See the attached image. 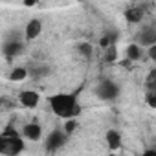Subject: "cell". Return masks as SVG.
I'll use <instances>...</instances> for the list:
<instances>
[{"instance_id": "cell-14", "label": "cell", "mask_w": 156, "mask_h": 156, "mask_svg": "<svg viewBox=\"0 0 156 156\" xmlns=\"http://www.w3.org/2000/svg\"><path fill=\"white\" fill-rule=\"evenodd\" d=\"M145 83H147V90H156V70H151L149 72Z\"/></svg>"}, {"instance_id": "cell-12", "label": "cell", "mask_w": 156, "mask_h": 156, "mask_svg": "<svg viewBox=\"0 0 156 156\" xmlns=\"http://www.w3.org/2000/svg\"><path fill=\"white\" fill-rule=\"evenodd\" d=\"M125 19H127L130 24H138V22H141V19H143V9H141V8H130V9L125 11Z\"/></svg>"}, {"instance_id": "cell-22", "label": "cell", "mask_w": 156, "mask_h": 156, "mask_svg": "<svg viewBox=\"0 0 156 156\" xmlns=\"http://www.w3.org/2000/svg\"><path fill=\"white\" fill-rule=\"evenodd\" d=\"M77 2H83V0H77Z\"/></svg>"}, {"instance_id": "cell-10", "label": "cell", "mask_w": 156, "mask_h": 156, "mask_svg": "<svg viewBox=\"0 0 156 156\" xmlns=\"http://www.w3.org/2000/svg\"><path fill=\"white\" fill-rule=\"evenodd\" d=\"M141 46L138 44V42H132V44H129L127 48H125V57L130 61V62H136V61H140L141 59Z\"/></svg>"}, {"instance_id": "cell-1", "label": "cell", "mask_w": 156, "mask_h": 156, "mask_svg": "<svg viewBox=\"0 0 156 156\" xmlns=\"http://www.w3.org/2000/svg\"><path fill=\"white\" fill-rule=\"evenodd\" d=\"M50 107L51 110L62 118V119H68V118H75L79 116L81 112V105L77 103V92L73 94H55L50 98Z\"/></svg>"}, {"instance_id": "cell-6", "label": "cell", "mask_w": 156, "mask_h": 156, "mask_svg": "<svg viewBox=\"0 0 156 156\" xmlns=\"http://www.w3.org/2000/svg\"><path fill=\"white\" fill-rule=\"evenodd\" d=\"M41 33H42V22H41L39 19H31V20L26 24V28H24V37H26V41H33V39H37Z\"/></svg>"}, {"instance_id": "cell-17", "label": "cell", "mask_w": 156, "mask_h": 156, "mask_svg": "<svg viewBox=\"0 0 156 156\" xmlns=\"http://www.w3.org/2000/svg\"><path fill=\"white\" fill-rule=\"evenodd\" d=\"M147 103L151 108H156V90H149L147 92Z\"/></svg>"}, {"instance_id": "cell-7", "label": "cell", "mask_w": 156, "mask_h": 156, "mask_svg": "<svg viewBox=\"0 0 156 156\" xmlns=\"http://www.w3.org/2000/svg\"><path fill=\"white\" fill-rule=\"evenodd\" d=\"M22 134H24V138H28L31 141H39L42 138V127L39 123H28V125H24Z\"/></svg>"}, {"instance_id": "cell-11", "label": "cell", "mask_w": 156, "mask_h": 156, "mask_svg": "<svg viewBox=\"0 0 156 156\" xmlns=\"http://www.w3.org/2000/svg\"><path fill=\"white\" fill-rule=\"evenodd\" d=\"M105 140H107V145H108L112 151H116V149H119V147H121V134H119L118 130H114V129L107 130Z\"/></svg>"}, {"instance_id": "cell-4", "label": "cell", "mask_w": 156, "mask_h": 156, "mask_svg": "<svg viewBox=\"0 0 156 156\" xmlns=\"http://www.w3.org/2000/svg\"><path fill=\"white\" fill-rule=\"evenodd\" d=\"M64 143H66V132H62V130H53V132L46 138V151L55 152V151H59Z\"/></svg>"}, {"instance_id": "cell-16", "label": "cell", "mask_w": 156, "mask_h": 156, "mask_svg": "<svg viewBox=\"0 0 156 156\" xmlns=\"http://www.w3.org/2000/svg\"><path fill=\"white\" fill-rule=\"evenodd\" d=\"M77 50H79L85 57H90V55H92V46H90L88 42H81L79 46H77Z\"/></svg>"}, {"instance_id": "cell-2", "label": "cell", "mask_w": 156, "mask_h": 156, "mask_svg": "<svg viewBox=\"0 0 156 156\" xmlns=\"http://www.w3.org/2000/svg\"><path fill=\"white\" fill-rule=\"evenodd\" d=\"M24 151V141L20 138V134H0V152L2 154H20Z\"/></svg>"}, {"instance_id": "cell-20", "label": "cell", "mask_w": 156, "mask_h": 156, "mask_svg": "<svg viewBox=\"0 0 156 156\" xmlns=\"http://www.w3.org/2000/svg\"><path fill=\"white\" fill-rule=\"evenodd\" d=\"M39 4V0H24V6H35Z\"/></svg>"}, {"instance_id": "cell-18", "label": "cell", "mask_w": 156, "mask_h": 156, "mask_svg": "<svg viewBox=\"0 0 156 156\" xmlns=\"http://www.w3.org/2000/svg\"><path fill=\"white\" fill-rule=\"evenodd\" d=\"M116 57H118V53H116V48H114V44H110L108 46V51H107V62H112V61H116Z\"/></svg>"}, {"instance_id": "cell-15", "label": "cell", "mask_w": 156, "mask_h": 156, "mask_svg": "<svg viewBox=\"0 0 156 156\" xmlns=\"http://www.w3.org/2000/svg\"><path fill=\"white\" fill-rule=\"evenodd\" d=\"M75 129H77V121H75L73 118H68V119H64V132H66V134H72V132H75Z\"/></svg>"}, {"instance_id": "cell-5", "label": "cell", "mask_w": 156, "mask_h": 156, "mask_svg": "<svg viewBox=\"0 0 156 156\" xmlns=\"http://www.w3.org/2000/svg\"><path fill=\"white\" fill-rule=\"evenodd\" d=\"M19 101L26 108H35L39 105V101H41V96L35 90H24V92L19 94Z\"/></svg>"}, {"instance_id": "cell-3", "label": "cell", "mask_w": 156, "mask_h": 156, "mask_svg": "<svg viewBox=\"0 0 156 156\" xmlns=\"http://www.w3.org/2000/svg\"><path fill=\"white\" fill-rule=\"evenodd\" d=\"M96 94H98V98L103 99V101H112V99H116V98L119 96V87H118L114 81L107 79V81H101V83L98 85Z\"/></svg>"}, {"instance_id": "cell-9", "label": "cell", "mask_w": 156, "mask_h": 156, "mask_svg": "<svg viewBox=\"0 0 156 156\" xmlns=\"http://www.w3.org/2000/svg\"><path fill=\"white\" fill-rule=\"evenodd\" d=\"M138 41L141 42V46H151V44H154V42H156V31H154V28H152V26L143 28V30L138 33Z\"/></svg>"}, {"instance_id": "cell-13", "label": "cell", "mask_w": 156, "mask_h": 156, "mask_svg": "<svg viewBox=\"0 0 156 156\" xmlns=\"http://www.w3.org/2000/svg\"><path fill=\"white\" fill-rule=\"evenodd\" d=\"M26 77H28V68H24V66H17L9 73V79L11 81H24Z\"/></svg>"}, {"instance_id": "cell-8", "label": "cell", "mask_w": 156, "mask_h": 156, "mask_svg": "<svg viewBox=\"0 0 156 156\" xmlns=\"http://www.w3.org/2000/svg\"><path fill=\"white\" fill-rule=\"evenodd\" d=\"M24 51V44L17 39V41H13V39H8L6 41V44H4V53L8 55V57H15V55H20Z\"/></svg>"}, {"instance_id": "cell-21", "label": "cell", "mask_w": 156, "mask_h": 156, "mask_svg": "<svg viewBox=\"0 0 156 156\" xmlns=\"http://www.w3.org/2000/svg\"><path fill=\"white\" fill-rule=\"evenodd\" d=\"M121 66H127V68H129V66H130V61L125 57V61H121Z\"/></svg>"}, {"instance_id": "cell-19", "label": "cell", "mask_w": 156, "mask_h": 156, "mask_svg": "<svg viewBox=\"0 0 156 156\" xmlns=\"http://www.w3.org/2000/svg\"><path fill=\"white\" fill-rule=\"evenodd\" d=\"M147 53H149V59H151V61H154V59H156V42L149 46V50H147Z\"/></svg>"}]
</instances>
